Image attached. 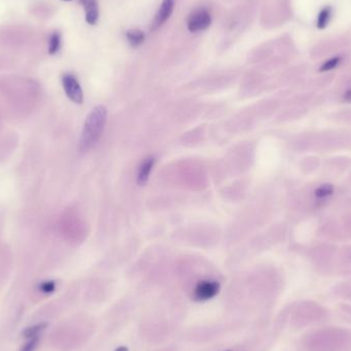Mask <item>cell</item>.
Wrapping results in <instances>:
<instances>
[{"label": "cell", "mask_w": 351, "mask_h": 351, "mask_svg": "<svg viewBox=\"0 0 351 351\" xmlns=\"http://www.w3.org/2000/svg\"><path fill=\"white\" fill-rule=\"evenodd\" d=\"M341 60H342V59H341L340 56H337V57L331 58L330 60H328V61H325V62L321 65L319 71H321V72H326V71H331V70L335 69L336 67L339 66V64L341 63Z\"/></svg>", "instance_id": "cell-12"}, {"label": "cell", "mask_w": 351, "mask_h": 351, "mask_svg": "<svg viewBox=\"0 0 351 351\" xmlns=\"http://www.w3.org/2000/svg\"><path fill=\"white\" fill-rule=\"evenodd\" d=\"M116 351H128V349H126V348L122 347V348H119V349H117Z\"/></svg>", "instance_id": "cell-16"}, {"label": "cell", "mask_w": 351, "mask_h": 351, "mask_svg": "<svg viewBox=\"0 0 351 351\" xmlns=\"http://www.w3.org/2000/svg\"><path fill=\"white\" fill-rule=\"evenodd\" d=\"M47 323L46 322H40L37 324H34L32 326H28L26 330L23 331V337L25 339H31L35 337H39L40 333L46 329Z\"/></svg>", "instance_id": "cell-10"}, {"label": "cell", "mask_w": 351, "mask_h": 351, "mask_svg": "<svg viewBox=\"0 0 351 351\" xmlns=\"http://www.w3.org/2000/svg\"><path fill=\"white\" fill-rule=\"evenodd\" d=\"M64 1H71V0H64Z\"/></svg>", "instance_id": "cell-17"}, {"label": "cell", "mask_w": 351, "mask_h": 351, "mask_svg": "<svg viewBox=\"0 0 351 351\" xmlns=\"http://www.w3.org/2000/svg\"><path fill=\"white\" fill-rule=\"evenodd\" d=\"M61 47V34L59 32H54L50 38V43H48V54L56 55Z\"/></svg>", "instance_id": "cell-11"}, {"label": "cell", "mask_w": 351, "mask_h": 351, "mask_svg": "<svg viewBox=\"0 0 351 351\" xmlns=\"http://www.w3.org/2000/svg\"><path fill=\"white\" fill-rule=\"evenodd\" d=\"M155 162L156 159L154 156H148L141 162L137 174V183L139 185H145L147 183Z\"/></svg>", "instance_id": "cell-5"}, {"label": "cell", "mask_w": 351, "mask_h": 351, "mask_svg": "<svg viewBox=\"0 0 351 351\" xmlns=\"http://www.w3.org/2000/svg\"><path fill=\"white\" fill-rule=\"evenodd\" d=\"M332 193H333V187L331 185H323L316 191V195L319 198H322L331 195Z\"/></svg>", "instance_id": "cell-14"}, {"label": "cell", "mask_w": 351, "mask_h": 351, "mask_svg": "<svg viewBox=\"0 0 351 351\" xmlns=\"http://www.w3.org/2000/svg\"><path fill=\"white\" fill-rule=\"evenodd\" d=\"M39 339H40V336L29 339L28 342L22 347L21 351H34V349L36 348V346H37V344L39 342Z\"/></svg>", "instance_id": "cell-15"}, {"label": "cell", "mask_w": 351, "mask_h": 351, "mask_svg": "<svg viewBox=\"0 0 351 351\" xmlns=\"http://www.w3.org/2000/svg\"><path fill=\"white\" fill-rule=\"evenodd\" d=\"M174 7H175V0H163L155 20V25L157 27L162 26L163 24L171 18L174 11Z\"/></svg>", "instance_id": "cell-6"}, {"label": "cell", "mask_w": 351, "mask_h": 351, "mask_svg": "<svg viewBox=\"0 0 351 351\" xmlns=\"http://www.w3.org/2000/svg\"><path fill=\"white\" fill-rule=\"evenodd\" d=\"M62 84L68 98L76 104H82L83 92L77 78L73 74H64L62 77Z\"/></svg>", "instance_id": "cell-3"}, {"label": "cell", "mask_w": 351, "mask_h": 351, "mask_svg": "<svg viewBox=\"0 0 351 351\" xmlns=\"http://www.w3.org/2000/svg\"><path fill=\"white\" fill-rule=\"evenodd\" d=\"M127 39L131 46L138 47L144 42L145 34L139 29H131L127 32Z\"/></svg>", "instance_id": "cell-9"}, {"label": "cell", "mask_w": 351, "mask_h": 351, "mask_svg": "<svg viewBox=\"0 0 351 351\" xmlns=\"http://www.w3.org/2000/svg\"><path fill=\"white\" fill-rule=\"evenodd\" d=\"M212 23V17L209 10L198 8L193 11L187 21V28L192 33H197L207 30Z\"/></svg>", "instance_id": "cell-2"}, {"label": "cell", "mask_w": 351, "mask_h": 351, "mask_svg": "<svg viewBox=\"0 0 351 351\" xmlns=\"http://www.w3.org/2000/svg\"><path fill=\"white\" fill-rule=\"evenodd\" d=\"M39 289L44 294H51L56 289V283L53 281L43 282L39 285Z\"/></svg>", "instance_id": "cell-13"}, {"label": "cell", "mask_w": 351, "mask_h": 351, "mask_svg": "<svg viewBox=\"0 0 351 351\" xmlns=\"http://www.w3.org/2000/svg\"><path fill=\"white\" fill-rule=\"evenodd\" d=\"M107 122V109L104 106L95 107L84 123L79 141V149L87 152L100 140Z\"/></svg>", "instance_id": "cell-1"}, {"label": "cell", "mask_w": 351, "mask_h": 351, "mask_svg": "<svg viewBox=\"0 0 351 351\" xmlns=\"http://www.w3.org/2000/svg\"><path fill=\"white\" fill-rule=\"evenodd\" d=\"M220 286L214 281H202L197 284L194 289V297L198 301L209 300L219 292Z\"/></svg>", "instance_id": "cell-4"}, {"label": "cell", "mask_w": 351, "mask_h": 351, "mask_svg": "<svg viewBox=\"0 0 351 351\" xmlns=\"http://www.w3.org/2000/svg\"><path fill=\"white\" fill-rule=\"evenodd\" d=\"M84 11H86V20L90 25H96L99 19V7L96 0H80Z\"/></svg>", "instance_id": "cell-7"}, {"label": "cell", "mask_w": 351, "mask_h": 351, "mask_svg": "<svg viewBox=\"0 0 351 351\" xmlns=\"http://www.w3.org/2000/svg\"><path fill=\"white\" fill-rule=\"evenodd\" d=\"M332 16H333V9L331 6H324L323 8H321L318 15L317 27L320 30L326 28V26H328L329 23L331 22Z\"/></svg>", "instance_id": "cell-8"}]
</instances>
